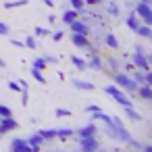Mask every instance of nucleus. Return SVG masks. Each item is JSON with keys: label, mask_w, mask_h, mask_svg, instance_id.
<instances>
[{"label": "nucleus", "mask_w": 152, "mask_h": 152, "mask_svg": "<svg viewBox=\"0 0 152 152\" xmlns=\"http://www.w3.org/2000/svg\"><path fill=\"white\" fill-rule=\"evenodd\" d=\"M27 0H15V2H4V9H17V7H25Z\"/></svg>", "instance_id": "a878e982"}, {"label": "nucleus", "mask_w": 152, "mask_h": 152, "mask_svg": "<svg viewBox=\"0 0 152 152\" xmlns=\"http://www.w3.org/2000/svg\"><path fill=\"white\" fill-rule=\"evenodd\" d=\"M106 11H108L110 15H115V17L119 15V9H117V4H108V9H106Z\"/></svg>", "instance_id": "f704fd0d"}, {"label": "nucleus", "mask_w": 152, "mask_h": 152, "mask_svg": "<svg viewBox=\"0 0 152 152\" xmlns=\"http://www.w3.org/2000/svg\"><path fill=\"white\" fill-rule=\"evenodd\" d=\"M23 44H25L27 48H31V50H36V36H34V34H31V36H27Z\"/></svg>", "instance_id": "cd10ccee"}, {"label": "nucleus", "mask_w": 152, "mask_h": 152, "mask_svg": "<svg viewBox=\"0 0 152 152\" xmlns=\"http://www.w3.org/2000/svg\"><path fill=\"white\" fill-rule=\"evenodd\" d=\"M115 81H117V86L121 88V90H125V92H131V94H135V88H137V83L127 75V73H115Z\"/></svg>", "instance_id": "7ed1b4c3"}, {"label": "nucleus", "mask_w": 152, "mask_h": 152, "mask_svg": "<svg viewBox=\"0 0 152 152\" xmlns=\"http://www.w3.org/2000/svg\"><path fill=\"white\" fill-rule=\"evenodd\" d=\"M69 4H71L75 11H79V13L86 9V2H83V0H69Z\"/></svg>", "instance_id": "393cba45"}, {"label": "nucleus", "mask_w": 152, "mask_h": 152, "mask_svg": "<svg viewBox=\"0 0 152 152\" xmlns=\"http://www.w3.org/2000/svg\"><path fill=\"white\" fill-rule=\"evenodd\" d=\"M0 117H13V110L4 104H0Z\"/></svg>", "instance_id": "c85d7f7f"}, {"label": "nucleus", "mask_w": 152, "mask_h": 152, "mask_svg": "<svg viewBox=\"0 0 152 152\" xmlns=\"http://www.w3.org/2000/svg\"><path fill=\"white\" fill-rule=\"evenodd\" d=\"M44 61H46V63H52V65H56V63H58V58H56V56H44Z\"/></svg>", "instance_id": "4c0bfd02"}, {"label": "nucleus", "mask_w": 152, "mask_h": 152, "mask_svg": "<svg viewBox=\"0 0 152 152\" xmlns=\"http://www.w3.org/2000/svg\"><path fill=\"white\" fill-rule=\"evenodd\" d=\"M75 19H79V11H75V9H71V11H65L63 13V23H71V21H75Z\"/></svg>", "instance_id": "2eb2a0df"}, {"label": "nucleus", "mask_w": 152, "mask_h": 152, "mask_svg": "<svg viewBox=\"0 0 152 152\" xmlns=\"http://www.w3.org/2000/svg\"><path fill=\"white\" fill-rule=\"evenodd\" d=\"M9 88H11L13 92H21V90H23L21 83H17V81H9Z\"/></svg>", "instance_id": "473e14b6"}, {"label": "nucleus", "mask_w": 152, "mask_h": 152, "mask_svg": "<svg viewBox=\"0 0 152 152\" xmlns=\"http://www.w3.org/2000/svg\"><path fill=\"white\" fill-rule=\"evenodd\" d=\"M71 42H73V46H77V48H83V50H90L92 54L96 52V50H94V46L90 44L88 36H83V34H75V31H71Z\"/></svg>", "instance_id": "39448f33"}, {"label": "nucleus", "mask_w": 152, "mask_h": 152, "mask_svg": "<svg viewBox=\"0 0 152 152\" xmlns=\"http://www.w3.org/2000/svg\"><path fill=\"white\" fill-rule=\"evenodd\" d=\"M125 23H127V27H129L131 31H135V29H137V25H140L142 21H140V17H137L135 13H129V15H127V19H125Z\"/></svg>", "instance_id": "f8f14e48"}, {"label": "nucleus", "mask_w": 152, "mask_h": 152, "mask_svg": "<svg viewBox=\"0 0 152 152\" xmlns=\"http://www.w3.org/2000/svg\"><path fill=\"white\" fill-rule=\"evenodd\" d=\"M0 67H7V63H4L2 58H0Z\"/></svg>", "instance_id": "a19ab883"}, {"label": "nucleus", "mask_w": 152, "mask_h": 152, "mask_svg": "<svg viewBox=\"0 0 152 152\" xmlns=\"http://www.w3.org/2000/svg\"><path fill=\"white\" fill-rule=\"evenodd\" d=\"M54 115H56V117H71V110H67V108H56Z\"/></svg>", "instance_id": "c756f323"}, {"label": "nucleus", "mask_w": 152, "mask_h": 152, "mask_svg": "<svg viewBox=\"0 0 152 152\" xmlns=\"http://www.w3.org/2000/svg\"><path fill=\"white\" fill-rule=\"evenodd\" d=\"M137 17H140V21L142 23H146V25H152V9H150V4H146V2H140L135 4V11H133Z\"/></svg>", "instance_id": "20e7f679"}, {"label": "nucleus", "mask_w": 152, "mask_h": 152, "mask_svg": "<svg viewBox=\"0 0 152 152\" xmlns=\"http://www.w3.org/2000/svg\"><path fill=\"white\" fill-rule=\"evenodd\" d=\"M46 65H48V63H46L44 58H36V61L31 63V67H34V69H38V71H44V69H46Z\"/></svg>", "instance_id": "5701e85b"}, {"label": "nucleus", "mask_w": 152, "mask_h": 152, "mask_svg": "<svg viewBox=\"0 0 152 152\" xmlns=\"http://www.w3.org/2000/svg\"><path fill=\"white\" fill-rule=\"evenodd\" d=\"M104 92H106L115 102H119L123 108H125V106H133V102L127 98V94H125L121 88H117V86H106V88H104Z\"/></svg>", "instance_id": "f257e3e1"}, {"label": "nucleus", "mask_w": 152, "mask_h": 152, "mask_svg": "<svg viewBox=\"0 0 152 152\" xmlns=\"http://www.w3.org/2000/svg\"><path fill=\"white\" fill-rule=\"evenodd\" d=\"M73 86L77 88V90H88V92H92L96 86L94 83H90V81H83V79H73Z\"/></svg>", "instance_id": "a211bd4d"}, {"label": "nucleus", "mask_w": 152, "mask_h": 152, "mask_svg": "<svg viewBox=\"0 0 152 152\" xmlns=\"http://www.w3.org/2000/svg\"><path fill=\"white\" fill-rule=\"evenodd\" d=\"M142 2H146V4H150V2H152V0H142Z\"/></svg>", "instance_id": "79ce46f5"}, {"label": "nucleus", "mask_w": 152, "mask_h": 152, "mask_svg": "<svg viewBox=\"0 0 152 152\" xmlns=\"http://www.w3.org/2000/svg\"><path fill=\"white\" fill-rule=\"evenodd\" d=\"M146 83L152 86V73H150V71H146Z\"/></svg>", "instance_id": "ea45409f"}, {"label": "nucleus", "mask_w": 152, "mask_h": 152, "mask_svg": "<svg viewBox=\"0 0 152 152\" xmlns=\"http://www.w3.org/2000/svg\"><path fill=\"white\" fill-rule=\"evenodd\" d=\"M31 75H34V79H36L38 83H46V77L42 75V71H38V69H34V67H31Z\"/></svg>", "instance_id": "b1692460"}, {"label": "nucleus", "mask_w": 152, "mask_h": 152, "mask_svg": "<svg viewBox=\"0 0 152 152\" xmlns=\"http://www.w3.org/2000/svg\"><path fill=\"white\" fill-rule=\"evenodd\" d=\"M98 110H102L98 104H88V106H86V113H90V115H92V113H98Z\"/></svg>", "instance_id": "7c9ffc66"}, {"label": "nucleus", "mask_w": 152, "mask_h": 152, "mask_svg": "<svg viewBox=\"0 0 152 152\" xmlns=\"http://www.w3.org/2000/svg\"><path fill=\"white\" fill-rule=\"evenodd\" d=\"M27 102H29V100H27V90H21V104L27 106Z\"/></svg>", "instance_id": "c9c22d12"}, {"label": "nucleus", "mask_w": 152, "mask_h": 152, "mask_svg": "<svg viewBox=\"0 0 152 152\" xmlns=\"http://www.w3.org/2000/svg\"><path fill=\"white\" fill-rule=\"evenodd\" d=\"M44 142H46V140H44V137H42L40 133H34V135H31V137L27 140V144H29V146L34 148V152H40V148L44 146Z\"/></svg>", "instance_id": "9b49d317"}, {"label": "nucleus", "mask_w": 152, "mask_h": 152, "mask_svg": "<svg viewBox=\"0 0 152 152\" xmlns=\"http://www.w3.org/2000/svg\"><path fill=\"white\" fill-rule=\"evenodd\" d=\"M131 61H133V67H135V69L150 71V58L146 56V52H144L142 46H135V52L131 54Z\"/></svg>", "instance_id": "f03ea898"}, {"label": "nucleus", "mask_w": 152, "mask_h": 152, "mask_svg": "<svg viewBox=\"0 0 152 152\" xmlns=\"http://www.w3.org/2000/svg\"><path fill=\"white\" fill-rule=\"evenodd\" d=\"M34 36H36V38H46V36H50V31L44 29V27H36V29H34Z\"/></svg>", "instance_id": "bb28decb"}, {"label": "nucleus", "mask_w": 152, "mask_h": 152, "mask_svg": "<svg viewBox=\"0 0 152 152\" xmlns=\"http://www.w3.org/2000/svg\"><path fill=\"white\" fill-rule=\"evenodd\" d=\"M19 127V123L13 119V117H0V133H9V131H15Z\"/></svg>", "instance_id": "0eeeda50"}, {"label": "nucleus", "mask_w": 152, "mask_h": 152, "mask_svg": "<svg viewBox=\"0 0 152 152\" xmlns=\"http://www.w3.org/2000/svg\"><path fill=\"white\" fill-rule=\"evenodd\" d=\"M104 44L108 48H113V50H119V40L115 38V34H106L104 36Z\"/></svg>", "instance_id": "f3484780"}, {"label": "nucleus", "mask_w": 152, "mask_h": 152, "mask_svg": "<svg viewBox=\"0 0 152 152\" xmlns=\"http://www.w3.org/2000/svg\"><path fill=\"white\" fill-rule=\"evenodd\" d=\"M11 44H13V46H17V48H23V46H25L21 40H11Z\"/></svg>", "instance_id": "58836bf2"}, {"label": "nucleus", "mask_w": 152, "mask_h": 152, "mask_svg": "<svg viewBox=\"0 0 152 152\" xmlns=\"http://www.w3.org/2000/svg\"><path fill=\"white\" fill-rule=\"evenodd\" d=\"M71 63H73L79 71H86V69H88V63H86L83 58H79V56H71Z\"/></svg>", "instance_id": "412c9836"}, {"label": "nucleus", "mask_w": 152, "mask_h": 152, "mask_svg": "<svg viewBox=\"0 0 152 152\" xmlns=\"http://www.w3.org/2000/svg\"><path fill=\"white\" fill-rule=\"evenodd\" d=\"M50 34H52V31H50ZM52 40H54V42H61V40H63V31H54V34H52Z\"/></svg>", "instance_id": "e433bc0d"}, {"label": "nucleus", "mask_w": 152, "mask_h": 152, "mask_svg": "<svg viewBox=\"0 0 152 152\" xmlns=\"http://www.w3.org/2000/svg\"><path fill=\"white\" fill-rule=\"evenodd\" d=\"M86 2V7H98V4H102V0H83Z\"/></svg>", "instance_id": "72a5a7b5"}, {"label": "nucleus", "mask_w": 152, "mask_h": 152, "mask_svg": "<svg viewBox=\"0 0 152 152\" xmlns=\"http://www.w3.org/2000/svg\"><path fill=\"white\" fill-rule=\"evenodd\" d=\"M125 115H127L131 121H142V115H140L133 106H125Z\"/></svg>", "instance_id": "6ab92c4d"}, {"label": "nucleus", "mask_w": 152, "mask_h": 152, "mask_svg": "<svg viewBox=\"0 0 152 152\" xmlns=\"http://www.w3.org/2000/svg\"><path fill=\"white\" fill-rule=\"evenodd\" d=\"M38 133H40V135H42V137H44L46 142H48V140H54V137H56V129H40Z\"/></svg>", "instance_id": "4be33fe9"}, {"label": "nucleus", "mask_w": 152, "mask_h": 152, "mask_svg": "<svg viewBox=\"0 0 152 152\" xmlns=\"http://www.w3.org/2000/svg\"><path fill=\"white\" fill-rule=\"evenodd\" d=\"M69 29H71V31H75V34H83V36H90V25H88L86 21H79V19L71 21V23H69Z\"/></svg>", "instance_id": "1a4fd4ad"}, {"label": "nucleus", "mask_w": 152, "mask_h": 152, "mask_svg": "<svg viewBox=\"0 0 152 152\" xmlns=\"http://www.w3.org/2000/svg\"><path fill=\"white\" fill-rule=\"evenodd\" d=\"M73 133H75V131H73V129H67V127H63V129H56V137H58V140H69Z\"/></svg>", "instance_id": "aec40b11"}, {"label": "nucleus", "mask_w": 152, "mask_h": 152, "mask_svg": "<svg viewBox=\"0 0 152 152\" xmlns=\"http://www.w3.org/2000/svg\"><path fill=\"white\" fill-rule=\"evenodd\" d=\"M9 31H11V27H9L7 23L0 21V36H9Z\"/></svg>", "instance_id": "2f4dec72"}, {"label": "nucleus", "mask_w": 152, "mask_h": 152, "mask_svg": "<svg viewBox=\"0 0 152 152\" xmlns=\"http://www.w3.org/2000/svg\"><path fill=\"white\" fill-rule=\"evenodd\" d=\"M86 63H88V67H90V69H96V71H100V69L104 67V65H102V61H100V56H96V52H94V54L90 56V61H86Z\"/></svg>", "instance_id": "dca6fc26"}, {"label": "nucleus", "mask_w": 152, "mask_h": 152, "mask_svg": "<svg viewBox=\"0 0 152 152\" xmlns=\"http://www.w3.org/2000/svg\"><path fill=\"white\" fill-rule=\"evenodd\" d=\"M96 131H98L96 125H94V123H88V125H83L77 133H79V137H88V135H96Z\"/></svg>", "instance_id": "4468645a"}, {"label": "nucleus", "mask_w": 152, "mask_h": 152, "mask_svg": "<svg viewBox=\"0 0 152 152\" xmlns=\"http://www.w3.org/2000/svg\"><path fill=\"white\" fill-rule=\"evenodd\" d=\"M79 144H81V150L86 152H96L100 148V142L96 135H88V137H79Z\"/></svg>", "instance_id": "423d86ee"}, {"label": "nucleus", "mask_w": 152, "mask_h": 152, "mask_svg": "<svg viewBox=\"0 0 152 152\" xmlns=\"http://www.w3.org/2000/svg\"><path fill=\"white\" fill-rule=\"evenodd\" d=\"M135 94L142 98V100H152V86H148V83H140L137 88H135Z\"/></svg>", "instance_id": "9d476101"}, {"label": "nucleus", "mask_w": 152, "mask_h": 152, "mask_svg": "<svg viewBox=\"0 0 152 152\" xmlns=\"http://www.w3.org/2000/svg\"><path fill=\"white\" fill-rule=\"evenodd\" d=\"M11 150L13 152H34V148L27 144V140H21V137H15L11 142Z\"/></svg>", "instance_id": "6e6552de"}, {"label": "nucleus", "mask_w": 152, "mask_h": 152, "mask_svg": "<svg viewBox=\"0 0 152 152\" xmlns=\"http://www.w3.org/2000/svg\"><path fill=\"white\" fill-rule=\"evenodd\" d=\"M135 34L137 36H142V38H152V25H146V23H140L137 25V29H135Z\"/></svg>", "instance_id": "ddd939ff"}]
</instances>
